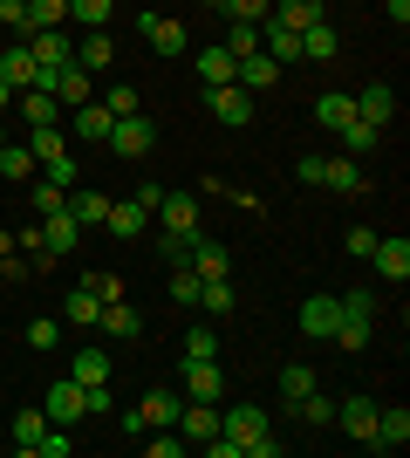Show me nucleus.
Wrapping results in <instances>:
<instances>
[{"mask_svg": "<svg viewBox=\"0 0 410 458\" xmlns=\"http://www.w3.org/2000/svg\"><path fill=\"white\" fill-rule=\"evenodd\" d=\"M103 144H110L123 165H137V157L157 151V123H151L144 110H130V116H117V123H110V137H103Z\"/></svg>", "mask_w": 410, "mask_h": 458, "instance_id": "obj_1", "label": "nucleus"}, {"mask_svg": "<svg viewBox=\"0 0 410 458\" xmlns=\"http://www.w3.org/2000/svg\"><path fill=\"white\" fill-rule=\"evenodd\" d=\"M205 110H213L226 131H247V123L260 116V96H247L239 82H213V89H205Z\"/></svg>", "mask_w": 410, "mask_h": 458, "instance_id": "obj_2", "label": "nucleus"}, {"mask_svg": "<svg viewBox=\"0 0 410 458\" xmlns=\"http://www.w3.org/2000/svg\"><path fill=\"white\" fill-rule=\"evenodd\" d=\"M370 322H376V301L370 294H363V287H349V294H342V328H335V349H363L370 343Z\"/></svg>", "mask_w": 410, "mask_h": 458, "instance_id": "obj_3", "label": "nucleus"}, {"mask_svg": "<svg viewBox=\"0 0 410 458\" xmlns=\"http://www.w3.org/2000/svg\"><path fill=\"white\" fill-rule=\"evenodd\" d=\"M41 411H48V424H69V431H76V424L89 418V383H76V377L48 383V397H41Z\"/></svg>", "mask_w": 410, "mask_h": 458, "instance_id": "obj_4", "label": "nucleus"}, {"mask_svg": "<svg viewBox=\"0 0 410 458\" xmlns=\"http://www.w3.org/2000/svg\"><path fill=\"white\" fill-rule=\"evenodd\" d=\"M260 431H267V411H260V403H226V411H219V438L239 445V452H247Z\"/></svg>", "mask_w": 410, "mask_h": 458, "instance_id": "obj_5", "label": "nucleus"}, {"mask_svg": "<svg viewBox=\"0 0 410 458\" xmlns=\"http://www.w3.org/2000/svg\"><path fill=\"white\" fill-rule=\"evenodd\" d=\"M151 219H164V233H178V240H198V191H164Z\"/></svg>", "mask_w": 410, "mask_h": 458, "instance_id": "obj_6", "label": "nucleus"}, {"mask_svg": "<svg viewBox=\"0 0 410 458\" xmlns=\"http://www.w3.org/2000/svg\"><path fill=\"white\" fill-rule=\"evenodd\" d=\"M335 328H342V294H308V301H301V335L335 343Z\"/></svg>", "mask_w": 410, "mask_h": 458, "instance_id": "obj_7", "label": "nucleus"}, {"mask_svg": "<svg viewBox=\"0 0 410 458\" xmlns=\"http://www.w3.org/2000/svg\"><path fill=\"white\" fill-rule=\"evenodd\" d=\"M178 383H185V397H198V403L226 397V369H219V356H205V363H178Z\"/></svg>", "mask_w": 410, "mask_h": 458, "instance_id": "obj_8", "label": "nucleus"}, {"mask_svg": "<svg viewBox=\"0 0 410 458\" xmlns=\"http://www.w3.org/2000/svg\"><path fill=\"white\" fill-rule=\"evenodd\" d=\"M370 267L383 274V281H397V287H404V281H410V240H404V233H390V240L376 233V247H370Z\"/></svg>", "mask_w": 410, "mask_h": 458, "instance_id": "obj_9", "label": "nucleus"}, {"mask_svg": "<svg viewBox=\"0 0 410 458\" xmlns=\"http://www.w3.org/2000/svg\"><path fill=\"white\" fill-rule=\"evenodd\" d=\"M397 445H410V411H404V403H376L370 452H397Z\"/></svg>", "mask_w": 410, "mask_h": 458, "instance_id": "obj_10", "label": "nucleus"}, {"mask_svg": "<svg viewBox=\"0 0 410 458\" xmlns=\"http://www.w3.org/2000/svg\"><path fill=\"white\" fill-rule=\"evenodd\" d=\"M137 28H144V41H151L157 55H185V48H192V35H185V21H172V14H144Z\"/></svg>", "mask_w": 410, "mask_h": 458, "instance_id": "obj_11", "label": "nucleus"}, {"mask_svg": "<svg viewBox=\"0 0 410 458\" xmlns=\"http://www.w3.org/2000/svg\"><path fill=\"white\" fill-rule=\"evenodd\" d=\"M28 55H35V69H62V62H76L69 28H35V35H28Z\"/></svg>", "mask_w": 410, "mask_h": 458, "instance_id": "obj_12", "label": "nucleus"}, {"mask_svg": "<svg viewBox=\"0 0 410 458\" xmlns=\"http://www.w3.org/2000/svg\"><path fill=\"white\" fill-rule=\"evenodd\" d=\"M233 82H239L247 96H267L273 82H280V62H273V55H239V62H233Z\"/></svg>", "mask_w": 410, "mask_h": 458, "instance_id": "obj_13", "label": "nucleus"}, {"mask_svg": "<svg viewBox=\"0 0 410 458\" xmlns=\"http://www.w3.org/2000/svg\"><path fill=\"white\" fill-rule=\"evenodd\" d=\"M144 226H151V206H137V199H110L103 233H117V240H144Z\"/></svg>", "mask_w": 410, "mask_h": 458, "instance_id": "obj_14", "label": "nucleus"}, {"mask_svg": "<svg viewBox=\"0 0 410 458\" xmlns=\"http://www.w3.org/2000/svg\"><path fill=\"white\" fill-rule=\"evenodd\" d=\"M335 424H342L356 445H370V431H376V397H342V403H335Z\"/></svg>", "mask_w": 410, "mask_h": 458, "instance_id": "obj_15", "label": "nucleus"}, {"mask_svg": "<svg viewBox=\"0 0 410 458\" xmlns=\"http://www.w3.org/2000/svg\"><path fill=\"white\" fill-rule=\"evenodd\" d=\"M356 116H363V123H376V131H383V123H397V89H390V82H370V89L356 96Z\"/></svg>", "mask_w": 410, "mask_h": 458, "instance_id": "obj_16", "label": "nucleus"}, {"mask_svg": "<svg viewBox=\"0 0 410 458\" xmlns=\"http://www.w3.org/2000/svg\"><path fill=\"white\" fill-rule=\"evenodd\" d=\"M41 247L55 253V260H69V253L82 247V226L69 219V212H55V219H41Z\"/></svg>", "mask_w": 410, "mask_h": 458, "instance_id": "obj_17", "label": "nucleus"}, {"mask_svg": "<svg viewBox=\"0 0 410 458\" xmlns=\"http://www.w3.org/2000/svg\"><path fill=\"white\" fill-rule=\"evenodd\" d=\"M192 274H198V281H219V274H233V253L198 233V240H192Z\"/></svg>", "mask_w": 410, "mask_h": 458, "instance_id": "obj_18", "label": "nucleus"}, {"mask_svg": "<svg viewBox=\"0 0 410 458\" xmlns=\"http://www.w3.org/2000/svg\"><path fill=\"white\" fill-rule=\"evenodd\" d=\"M103 335H110V343H137V335H144V315H137V308L130 301H110V308H103Z\"/></svg>", "mask_w": 410, "mask_h": 458, "instance_id": "obj_19", "label": "nucleus"}, {"mask_svg": "<svg viewBox=\"0 0 410 458\" xmlns=\"http://www.w3.org/2000/svg\"><path fill=\"white\" fill-rule=\"evenodd\" d=\"M137 411H144V424H151V431H164V424L178 431V411H185V403H178V390H164V383H157V390H144V403H137Z\"/></svg>", "mask_w": 410, "mask_h": 458, "instance_id": "obj_20", "label": "nucleus"}, {"mask_svg": "<svg viewBox=\"0 0 410 458\" xmlns=\"http://www.w3.org/2000/svg\"><path fill=\"white\" fill-rule=\"evenodd\" d=\"M178 438H219V403H185L178 411Z\"/></svg>", "mask_w": 410, "mask_h": 458, "instance_id": "obj_21", "label": "nucleus"}, {"mask_svg": "<svg viewBox=\"0 0 410 458\" xmlns=\"http://www.w3.org/2000/svg\"><path fill=\"white\" fill-rule=\"evenodd\" d=\"M267 21H280V28H294V35H301V28H314V21H329V7H322V0H273Z\"/></svg>", "mask_w": 410, "mask_h": 458, "instance_id": "obj_22", "label": "nucleus"}, {"mask_svg": "<svg viewBox=\"0 0 410 458\" xmlns=\"http://www.w3.org/2000/svg\"><path fill=\"white\" fill-rule=\"evenodd\" d=\"M110 62H117L110 28H89V35H82V48H76V69H89V76H96V69H110Z\"/></svg>", "mask_w": 410, "mask_h": 458, "instance_id": "obj_23", "label": "nucleus"}, {"mask_svg": "<svg viewBox=\"0 0 410 458\" xmlns=\"http://www.w3.org/2000/svg\"><path fill=\"white\" fill-rule=\"evenodd\" d=\"M0 82H7V89H35V55H28V41H14V48H7V55H0Z\"/></svg>", "mask_w": 410, "mask_h": 458, "instance_id": "obj_24", "label": "nucleus"}, {"mask_svg": "<svg viewBox=\"0 0 410 458\" xmlns=\"http://www.w3.org/2000/svg\"><path fill=\"white\" fill-rule=\"evenodd\" d=\"M322 185L342 191V199H356V191L370 185V178H363V165H356V157H329V165H322Z\"/></svg>", "mask_w": 410, "mask_h": 458, "instance_id": "obj_25", "label": "nucleus"}, {"mask_svg": "<svg viewBox=\"0 0 410 458\" xmlns=\"http://www.w3.org/2000/svg\"><path fill=\"white\" fill-rule=\"evenodd\" d=\"M335 48H342V35H335L329 21H314V28H301V62H335Z\"/></svg>", "mask_w": 410, "mask_h": 458, "instance_id": "obj_26", "label": "nucleus"}, {"mask_svg": "<svg viewBox=\"0 0 410 458\" xmlns=\"http://www.w3.org/2000/svg\"><path fill=\"white\" fill-rule=\"evenodd\" d=\"M335 137H342V157H370L376 144H383V131H376V123H363V116H349Z\"/></svg>", "mask_w": 410, "mask_h": 458, "instance_id": "obj_27", "label": "nucleus"}, {"mask_svg": "<svg viewBox=\"0 0 410 458\" xmlns=\"http://www.w3.org/2000/svg\"><path fill=\"white\" fill-rule=\"evenodd\" d=\"M356 116V96H342V89H329V96H314V123H322V131H342V123H349Z\"/></svg>", "mask_w": 410, "mask_h": 458, "instance_id": "obj_28", "label": "nucleus"}, {"mask_svg": "<svg viewBox=\"0 0 410 458\" xmlns=\"http://www.w3.org/2000/svg\"><path fill=\"white\" fill-rule=\"evenodd\" d=\"M35 172H41V165H35L28 144H0V178H7V185H28Z\"/></svg>", "mask_w": 410, "mask_h": 458, "instance_id": "obj_29", "label": "nucleus"}, {"mask_svg": "<svg viewBox=\"0 0 410 458\" xmlns=\"http://www.w3.org/2000/svg\"><path fill=\"white\" fill-rule=\"evenodd\" d=\"M62 116V103L48 89H21V123H28V131H41V123H55Z\"/></svg>", "mask_w": 410, "mask_h": 458, "instance_id": "obj_30", "label": "nucleus"}, {"mask_svg": "<svg viewBox=\"0 0 410 458\" xmlns=\"http://www.w3.org/2000/svg\"><path fill=\"white\" fill-rule=\"evenodd\" d=\"M28 151H35V165H41V172H48L55 157H69V137H62L55 123H41V131H28Z\"/></svg>", "mask_w": 410, "mask_h": 458, "instance_id": "obj_31", "label": "nucleus"}, {"mask_svg": "<svg viewBox=\"0 0 410 458\" xmlns=\"http://www.w3.org/2000/svg\"><path fill=\"white\" fill-rule=\"evenodd\" d=\"M110 123H117V116L103 110L96 96H89V103H82V110H76V137H82V144H103V137H110Z\"/></svg>", "mask_w": 410, "mask_h": 458, "instance_id": "obj_32", "label": "nucleus"}, {"mask_svg": "<svg viewBox=\"0 0 410 458\" xmlns=\"http://www.w3.org/2000/svg\"><path fill=\"white\" fill-rule=\"evenodd\" d=\"M28 206H35V219H55V212H69V185L41 178V185H28Z\"/></svg>", "mask_w": 410, "mask_h": 458, "instance_id": "obj_33", "label": "nucleus"}, {"mask_svg": "<svg viewBox=\"0 0 410 458\" xmlns=\"http://www.w3.org/2000/svg\"><path fill=\"white\" fill-rule=\"evenodd\" d=\"M69 377L76 383H110V349H76V356H69Z\"/></svg>", "mask_w": 410, "mask_h": 458, "instance_id": "obj_34", "label": "nucleus"}, {"mask_svg": "<svg viewBox=\"0 0 410 458\" xmlns=\"http://www.w3.org/2000/svg\"><path fill=\"white\" fill-rule=\"evenodd\" d=\"M69 219H76V226H103V219H110V199H103V191H69Z\"/></svg>", "mask_w": 410, "mask_h": 458, "instance_id": "obj_35", "label": "nucleus"}, {"mask_svg": "<svg viewBox=\"0 0 410 458\" xmlns=\"http://www.w3.org/2000/svg\"><path fill=\"white\" fill-rule=\"evenodd\" d=\"M198 308H205L213 322H226V315H233V281H226V274H219V281H198Z\"/></svg>", "mask_w": 410, "mask_h": 458, "instance_id": "obj_36", "label": "nucleus"}, {"mask_svg": "<svg viewBox=\"0 0 410 458\" xmlns=\"http://www.w3.org/2000/svg\"><path fill=\"white\" fill-rule=\"evenodd\" d=\"M233 48H226V41H219V48H205V55H198V82H205V89H213V82H233Z\"/></svg>", "mask_w": 410, "mask_h": 458, "instance_id": "obj_37", "label": "nucleus"}, {"mask_svg": "<svg viewBox=\"0 0 410 458\" xmlns=\"http://www.w3.org/2000/svg\"><path fill=\"white\" fill-rule=\"evenodd\" d=\"M69 322H76V328H96L103 322V301H96V287H89V281L69 287Z\"/></svg>", "mask_w": 410, "mask_h": 458, "instance_id": "obj_38", "label": "nucleus"}, {"mask_svg": "<svg viewBox=\"0 0 410 458\" xmlns=\"http://www.w3.org/2000/svg\"><path fill=\"white\" fill-rule=\"evenodd\" d=\"M294 418L308 424V431H329V424H335V397H322V390H308V397L294 403Z\"/></svg>", "mask_w": 410, "mask_h": 458, "instance_id": "obj_39", "label": "nucleus"}, {"mask_svg": "<svg viewBox=\"0 0 410 458\" xmlns=\"http://www.w3.org/2000/svg\"><path fill=\"white\" fill-rule=\"evenodd\" d=\"M41 431H48V411H41V403L35 411H14V452H35Z\"/></svg>", "mask_w": 410, "mask_h": 458, "instance_id": "obj_40", "label": "nucleus"}, {"mask_svg": "<svg viewBox=\"0 0 410 458\" xmlns=\"http://www.w3.org/2000/svg\"><path fill=\"white\" fill-rule=\"evenodd\" d=\"M35 28H69V0H28V35H35Z\"/></svg>", "mask_w": 410, "mask_h": 458, "instance_id": "obj_41", "label": "nucleus"}, {"mask_svg": "<svg viewBox=\"0 0 410 458\" xmlns=\"http://www.w3.org/2000/svg\"><path fill=\"white\" fill-rule=\"evenodd\" d=\"M314 383H322V377H314L308 363H288V369H280V403H301Z\"/></svg>", "mask_w": 410, "mask_h": 458, "instance_id": "obj_42", "label": "nucleus"}, {"mask_svg": "<svg viewBox=\"0 0 410 458\" xmlns=\"http://www.w3.org/2000/svg\"><path fill=\"white\" fill-rule=\"evenodd\" d=\"M219 356V328H185V349H178V363H205Z\"/></svg>", "mask_w": 410, "mask_h": 458, "instance_id": "obj_43", "label": "nucleus"}, {"mask_svg": "<svg viewBox=\"0 0 410 458\" xmlns=\"http://www.w3.org/2000/svg\"><path fill=\"white\" fill-rule=\"evenodd\" d=\"M110 7H117V0H69V21H82V28H110Z\"/></svg>", "mask_w": 410, "mask_h": 458, "instance_id": "obj_44", "label": "nucleus"}, {"mask_svg": "<svg viewBox=\"0 0 410 458\" xmlns=\"http://www.w3.org/2000/svg\"><path fill=\"white\" fill-rule=\"evenodd\" d=\"M157 260H164V267H192V240H178V233H157Z\"/></svg>", "mask_w": 410, "mask_h": 458, "instance_id": "obj_45", "label": "nucleus"}, {"mask_svg": "<svg viewBox=\"0 0 410 458\" xmlns=\"http://www.w3.org/2000/svg\"><path fill=\"white\" fill-rule=\"evenodd\" d=\"M226 48H233V55H260V21H233Z\"/></svg>", "mask_w": 410, "mask_h": 458, "instance_id": "obj_46", "label": "nucleus"}, {"mask_svg": "<svg viewBox=\"0 0 410 458\" xmlns=\"http://www.w3.org/2000/svg\"><path fill=\"white\" fill-rule=\"evenodd\" d=\"M172 308H198V274H192V267L172 274Z\"/></svg>", "mask_w": 410, "mask_h": 458, "instance_id": "obj_47", "label": "nucleus"}, {"mask_svg": "<svg viewBox=\"0 0 410 458\" xmlns=\"http://www.w3.org/2000/svg\"><path fill=\"white\" fill-rule=\"evenodd\" d=\"M219 14H233V21H267V14H273V0H226Z\"/></svg>", "mask_w": 410, "mask_h": 458, "instance_id": "obj_48", "label": "nucleus"}, {"mask_svg": "<svg viewBox=\"0 0 410 458\" xmlns=\"http://www.w3.org/2000/svg\"><path fill=\"white\" fill-rule=\"evenodd\" d=\"M103 110H110V116H130V110H144V103H137V89H130V82H117V89L103 96Z\"/></svg>", "mask_w": 410, "mask_h": 458, "instance_id": "obj_49", "label": "nucleus"}, {"mask_svg": "<svg viewBox=\"0 0 410 458\" xmlns=\"http://www.w3.org/2000/svg\"><path fill=\"white\" fill-rule=\"evenodd\" d=\"M55 343H62V322H48V315L28 322V349H55Z\"/></svg>", "mask_w": 410, "mask_h": 458, "instance_id": "obj_50", "label": "nucleus"}, {"mask_svg": "<svg viewBox=\"0 0 410 458\" xmlns=\"http://www.w3.org/2000/svg\"><path fill=\"white\" fill-rule=\"evenodd\" d=\"M144 452H151V458H178V452H185V438H178L172 424H164V431H157V438H144Z\"/></svg>", "mask_w": 410, "mask_h": 458, "instance_id": "obj_51", "label": "nucleus"}, {"mask_svg": "<svg viewBox=\"0 0 410 458\" xmlns=\"http://www.w3.org/2000/svg\"><path fill=\"white\" fill-rule=\"evenodd\" d=\"M89 287H96V301H103V308L123 301V274H89Z\"/></svg>", "mask_w": 410, "mask_h": 458, "instance_id": "obj_52", "label": "nucleus"}, {"mask_svg": "<svg viewBox=\"0 0 410 458\" xmlns=\"http://www.w3.org/2000/svg\"><path fill=\"white\" fill-rule=\"evenodd\" d=\"M14 253H28V260L48 253V247H41V226H14Z\"/></svg>", "mask_w": 410, "mask_h": 458, "instance_id": "obj_53", "label": "nucleus"}, {"mask_svg": "<svg viewBox=\"0 0 410 458\" xmlns=\"http://www.w3.org/2000/svg\"><path fill=\"white\" fill-rule=\"evenodd\" d=\"M117 411V397H110V383H89V418H110Z\"/></svg>", "mask_w": 410, "mask_h": 458, "instance_id": "obj_54", "label": "nucleus"}, {"mask_svg": "<svg viewBox=\"0 0 410 458\" xmlns=\"http://www.w3.org/2000/svg\"><path fill=\"white\" fill-rule=\"evenodd\" d=\"M0 21H7L14 35H28V0H0Z\"/></svg>", "mask_w": 410, "mask_h": 458, "instance_id": "obj_55", "label": "nucleus"}, {"mask_svg": "<svg viewBox=\"0 0 410 458\" xmlns=\"http://www.w3.org/2000/svg\"><path fill=\"white\" fill-rule=\"evenodd\" d=\"M280 452H288V445H280V438H267V431H260V438L247 445V452H239V458H280Z\"/></svg>", "mask_w": 410, "mask_h": 458, "instance_id": "obj_56", "label": "nucleus"}, {"mask_svg": "<svg viewBox=\"0 0 410 458\" xmlns=\"http://www.w3.org/2000/svg\"><path fill=\"white\" fill-rule=\"evenodd\" d=\"M322 165H329V157H294V178H301V185H322Z\"/></svg>", "mask_w": 410, "mask_h": 458, "instance_id": "obj_57", "label": "nucleus"}, {"mask_svg": "<svg viewBox=\"0 0 410 458\" xmlns=\"http://www.w3.org/2000/svg\"><path fill=\"white\" fill-rule=\"evenodd\" d=\"M48 178H55V185H69V191H76V157H55V165H48Z\"/></svg>", "mask_w": 410, "mask_h": 458, "instance_id": "obj_58", "label": "nucleus"}, {"mask_svg": "<svg viewBox=\"0 0 410 458\" xmlns=\"http://www.w3.org/2000/svg\"><path fill=\"white\" fill-rule=\"evenodd\" d=\"M370 247H376V233H370V226H356V233H349V253H356V260H370Z\"/></svg>", "mask_w": 410, "mask_h": 458, "instance_id": "obj_59", "label": "nucleus"}, {"mask_svg": "<svg viewBox=\"0 0 410 458\" xmlns=\"http://www.w3.org/2000/svg\"><path fill=\"white\" fill-rule=\"evenodd\" d=\"M383 14H390V28H410V0H383Z\"/></svg>", "mask_w": 410, "mask_h": 458, "instance_id": "obj_60", "label": "nucleus"}, {"mask_svg": "<svg viewBox=\"0 0 410 458\" xmlns=\"http://www.w3.org/2000/svg\"><path fill=\"white\" fill-rule=\"evenodd\" d=\"M7 110H14V89H7V82H0V116H7Z\"/></svg>", "mask_w": 410, "mask_h": 458, "instance_id": "obj_61", "label": "nucleus"}, {"mask_svg": "<svg viewBox=\"0 0 410 458\" xmlns=\"http://www.w3.org/2000/svg\"><path fill=\"white\" fill-rule=\"evenodd\" d=\"M0 144H7V116H0Z\"/></svg>", "mask_w": 410, "mask_h": 458, "instance_id": "obj_62", "label": "nucleus"}, {"mask_svg": "<svg viewBox=\"0 0 410 458\" xmlns=\"http://www.w3.org/2000/svg\"><path fill=\"white\" fill-rule=\"evenodd\" d=\"M205 7H226V0H205Z\"/></svg>", "mask_w": 410, "mask_h": 458, "instance_id": "obj_63", "label": "nucleus"}, {"mask_svg": "<svg viewBox=\"0 0 410 458\" xmlns=\"http://www.w3.org/2000/svg\"><path fill=\"white\" fill-rule=\"evenodd\" d=\"M322 7H329V0H322Z\"/></svg>", "mask_w": 410, "mask_h": 458, "instance_id": "obj_64", "label": "nucleus"}]
</instances>
